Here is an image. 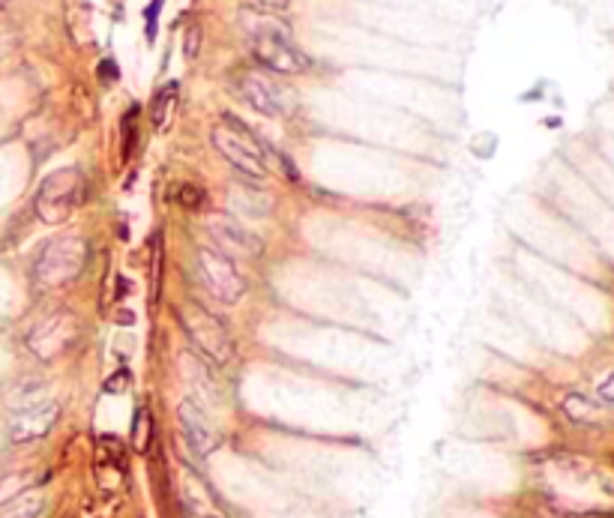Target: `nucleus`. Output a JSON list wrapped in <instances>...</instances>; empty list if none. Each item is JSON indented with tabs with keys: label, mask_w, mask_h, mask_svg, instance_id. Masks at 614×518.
Wrapping results in <instances>:
<instances>
[{
	"label": "nucleus",
	"mask_w": 614,
	"mask_h": 518,
	"mask_svg": "<svg viewBox=\"0 0 614 518\" xmlns=\"http://www.w3.org/2000/svg\"><path fill=\"white\" fill-rule=\"evenodd\" d=\"M177 99H180V84H177V81H168L165 87H159V90H156L153 105H150V117H153L156 132H162V129H168V126H171V117H174Z\"/></svg>",
	"instance_id": "ddd939ff"
},
{
	"label": "nucleus",
	"mask_w": 614,
	"mask_h": 518,
	"mask_svg": "<svg viewBox=\"0 0 614 518\" xmlns=\"http://www.w3.org/2000/svg\"><path fill=\"white\" fill-rule=\"evenodd\" d=\"M159 6H162V0H153L147 6V39H153V33H156V12H159Z\"/></svg>",
	"instance_id": "4be33fe9"
},
{
	"label": "nucleus",
	"mask_w": 614,
	"mask_h": 518,
	"mask_svg": "<svg viewBox=\"0 0 614 518\" xmlns=\"http://www.w3.org/2000/svg\"><path fill=\"white\" fill-rule=\"evenodd\" d=\"M252 54L264 69L279 75H300L309 69V57L294 45L288 30L279 24H258L252 30Z\"/></svg>",
	"instance_id": "39448f33"
},
{
	"label": "nucleus",
	"mask_w": 614,
	"mask_h": 518,
	"mask_svg": "<svg viewBox=\"0 0 614 518\" xmlns=\"http://www.w3.org/2000/svg\"><path fill=\"white\" fill-rule=\"evenodd\" d=\"M546 518H597V516H576V513H564V510H549Z\"/></svg>",
	"instance_id": "5701e85b"
},
{
	"label": "nucleus",
	"mask_w": 614,
	"mask_h": 518,
	"mask_svg": "<svg viewBox=\"0 0 614 518\" xmlns=\"http://www.w3.org/2000/svg\"><path fill=\"white\" fill-rule=\"evenodd\" d=\"M99 78H102V84H111V81H117L120 78V69H117V60H111V57H105L102 63H99Z\"/></svg>",
	"instance_id": "a211bd4d"
},
{
	"label": "nucleus",
	"mask_w": 614,
	"mask_h": 518,
	"mask_svg": "<svg viewBox=\"0 0 614 518\" xmlns=\"http://www.w3.org/2000/svg\"><path fill=\"white\" fill-rule=\"evenodd\" d=\"M603 396H606L609 402H614V375L609 378V381H606V384H603Z\"/></svg>",
	"instance_id": "b1692460"
},
{
	"label": "nucleus",
	"mask_w": 614,
	"mask_h": 518,
	"mask_svg": "<svg viewBox=\"0 0 614 518\" xmlns=\"http://www.w3.org/2000/svg\"><path fill=\"white\" fill-rule=\"evenodd\" d=\"M249 3L261 12H285L291 0H249Z\"/></svg>",
	"instance_id": "aec40b11"
},
{
	"label": "nucleus",
	"mask_w": 614,
	"mask_h": 518,
	"mask_svg": "<svg viewBox=\"0 0 614 518\" xmlns=\"http://www.w3.org/2000/svg\"><path fill=\"white\" fill-rule=\"evenodd\" d=\"M39 513H42V498H36V495H21L18 501H12V504L0 513V518H39Z\"/></svg>",
	"instance_id": "dca6fc26"
},
{
	"label": "nucleus",
	"mask_w": 614,
	"mask_h": 518,
	"mask_svg": "<svg viewBox=\"0 0 614 518\" xmlns=\"http://www.w3.org/2000/svg\"><path fill=\"white\" fill-rule=\"evenodd\" d=\"M213 147L222 153V159L243 177V180H264L267 177V159H264V147L255 138V132L240 123L237 117L225 114L222 123L213 129Z\"/></svg>",
	"instance_id": "f257e3e1"
},
{
	"label": "nucleus",
	"mask_w": 614,
	"mask_h": 518,
	"mask_svg": "<svg viewBox=\"0 0 614 518\" xmlns=\"http://www.w3.org/2000/svg\"><path fill=\"white\" fill-rule=\"evenodd\" d=\"M138 117H141V108L138 105H129L123 120H120V135H123V159L132 156L135 144H138Z\"/></svg>",
	"instance_id": "2eb2a0df"
},
{
	"label": "nucleus",
	"mask_w": 614,
	"mask_h": 518,
	"mask_svg": "<svg viewBox=\"0 0 614 518\" xmlns=\"http://www.w3.org/2000/svg\"><path fill=\"white\" fill-rule=\"evenodd\" d=\"M150 441H153V420H150V411L141 405L135 411V420H132V447L138 453H147L150 450Z\"/></svg>",
	"instance_id": "4468645a"
},
{
	"label": "nucleus",
	"mask_w": 614,
	"mask_h": 518,
	"mask_svg": "<svg viewBox=\"0 0 614 518\" xmlns=\"http://www.w3.org/2000/svg\"><path fill=\"white\" fill-rule=\"evenodd\" d=\"M198 39H201V30L192 24V27L186 30V39H183V54H186V57H195V54H198Z\"/></svg>",
	"instance_id": "6ab92c4d"
},
{
	"label": "nucleus",
	"mask_w": 614,
	"mask_h": 518,
	"mask_svg": "<svg viewBox=\"0 0 614 518\" xmlns=\"http://www.w3.org/2000/svg\"><path fill=\"white\" fill-rule=\"evenodd\" d=\"M180 426H183V435L189 441V447L198 453V456H207L219 447V435L216 429L207 423V417L192 405V402H183L180 405Z\"/></svg>",
	"instance_id": "9b49d317"
},
{
	"label": "nucleus",
	"mask_w": 614,
	"mask_h": 518,
	"mask_svg": "<svg viewBox=\"0 0 614 518\" xmlns=\"http://www.w3.org/2000/svg\"><path fill=\"white\" fill-rule=\"evenodd\" d=\"M204 231H207L210 246L219 249L222 255H228V258H258L261 249H264L261 240L249 228H243L234 216L216 213V216L207 219Z\"/></svg>",
	"instance_id": "6e6552de"
},
{
	"label": "nucleus",
	"mask_w": 614,
	"mask_h": 518,
	"mask_svg": "<svg viewBox=\"0 0 614 518\" xmlns=\"http://www.w3.org/2000/svg\"><path fill=\"white\" fill-rule=\"evenodd\" d=\"M6 48H9V42H6V36H3V33H0V57H3V54H6Z\"/></svg>",
	"instance_id": "393cba45"
},
{
	"label": "nucleus",
	"mask_w": 614,
	"mask_h": 518,
	"mask_svg": "<svg viewBox=\"0 0 614 518\" xmlns=\"http://www.w3.org/2000/svg\"><path fill=\"white\" fill-rule=\"evenodd\" d=\"M90 258V246L81 237H54L42 246L36 264H33V276L39 285L45 288H63L69 282H75Z\"/></svg>",
	"instance_id": "7ed1b4c3"
},
{
	"label": "nucleus",
	"mask_w": 614,
	"mask_h": 518,
	"mask_svg": "<svg viewBox=\"0 0 614 518\" xmlns=\"http://www.w3.org/2000/svg\"><path fill=\"white\" fill-rule=\"evenodd\" d=\"M231 210H237V213H246V216H267L270 210H273V198L264 192V189H258V186H237L234 192H231Z\"/></svg>",
	"instance_id": "f8f14e48"
},
{
	"label": "nucleus",
	"mask_w": 614,
	"mask_h": 518,
	"mask_svg": "<svg viewBox=\"0 0 614 518\" xmlns=\"http://www.w3.org/2000/svg\"><path fill=\"white\" fill-rule=\"evenodd\" d=\"M195 276L201 288L219 303H237L246 294V279L237 270L234 258L222 255L213 246H204L195 252Z\"/></svg>",
	"instance_id": "423d86ee"
},
{
	"label": "nucleus",
	"mask_w": 614,
	"mask_h": 518,
	"mask_svg": "<svg viewBox=\"0 0 614 518\" xmlns=\"http://www.w3.org/2000/svg\"><path fill=\"white\" fill-rule=\"evenodd\" d=\"M126 384H129V375H126V372H117V375H111V381L105 384V393H120Z\"/></svg>",
	"instance_id": "412c9836"
},
{
	"label": "nucleus",
	"mask_w": 614,
	"mask_h": 518,
	"mask_svg": "<svg viewBox=\"0 0 614 518\" xmlns=\"http://www.w3.org/2000/svg\"><path fill=\"white\" fill-rule=\"evenodd\" d=\"M78 336V324L72 315L66 312H57V315H48L45 321H39L30 336H27V348L39 357V360H54L57 354H63Z\"/></svg>",
	"instance_id": "1a4fd4ad"
},
{
	"label": "nucleus",
	"mask_w": 614,
	"mask_h": 518,
	"mask_svg": "<svg viewBox=\"0 0 614 518\" xmlns=\"http://www.w3.org/2000/svg\"><path fill=\"white\" fill-rule=\"evenodd\" d=\"M174 201H177L183 210H201L204 201H207V195H204L198 186H192V183H180L177 192H174Z\"/></svg>",
	"instance_id": "f3484780"
},
{
	"label": "nucleus",
	"mask_w": 614,
	"mask_h": 518,
	"mask_svg": "<svg viewBox=\"0 0 614 518\" xmlns=\"http://www.w3.org/2000/svg\"><path fill=\"white\" fill-rule=\"evenodd\" d=\"M57 417H60V408H57L54 402L30 405V408H24V411L12 420V426H9V438H12L15 444L39 441V438H45V435L54 429Z\"/></svg>",
	"instance_id": "9d476101"
},
{
	"label": "nucleus",
	"mask_w": 614,
	"mask_h": 518,
	"mask_svg": "<svg viewBox=\"0 0 614 518\" xmlns=\"http://www.w3.org/2000/svg\"><path fill=\"white\" fill-rule=\"evenodd\" d=\"M237 90L255 111L267 117H288L294 111V93L261 69H243L237 75Z\"/></svg>",
	"instance_id": "0eeeda50"
},
{
	"label": "nucleus",
	"mask_w": 614,
	"mask_h": 518,
	"mask_svg": "<svg viewBox=\"0 0 614 518\" xmlns=\"http://www.w3.org/2000/svg\"><path fill=\"white\" fill-rule=\"evenodd\" d=\"M84 201V177L81 171L75 168H60L54 174H48L36 192V201H33V210L42 222L48 225H60L66 222L78 204Z\"/></svg>",
	"instance_id": "20e7f679"
},
{
	"label": "nucleus",
	"mask_w": 614,
	"mask_h": 518,
	"mask_svg": "<svg viewBox=\"0 0 614 518\" xmlns=\"http://www.w3.org/2000/svg\"><path fill=\"white\" fill-rule=\"evenodd\" d=\"M198 518H216V516H198Z\"/></svg>",
	"instance_id": "a878e982"
},
{
	"label": "nucleus",
	"mask_w": 614,
	"mask_h": 518,
	"mask_svg": "<svg viewBox=\"0 0 614 518\" xmlns=\"http://www.w3.org/2000/svg\"><path fill=\"white\" fill-rule=\"evenodd\" d=\"M180 324H183V333L189 336L192 348L204 360H210L213 366H228L231 363L234 339L228 333V324L213 309L201 306L198 300H189L180 309Z\"/></svg>",
	"instance_id": "f03ea898"
}]
</instances>
